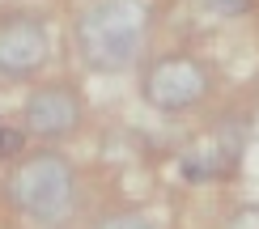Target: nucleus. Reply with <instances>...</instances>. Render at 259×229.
Listing matches in <instances>:
<instances>
[{
	"mask_svg": "<svg viewBox=\"0 0 259 229\" xmlns=\"http://www.w3.org/2000/svg\"><path fill=\"white\" fill-rule=\"evenodd\" d=\"M140 94L153 111H166V115L187 111V106L204 102V94H208V68L191 56H166L145 72Z\"/></svg>",
	"mask_w": 259,
	"mask_h": 229,
	"instance_id": "3",
	"label": "nucleus"
},
{
	"mask_svg": "<svg viewBox=\"0 0 259 229\" xmlns=\"http://www.w3.org/2000/svg\"><path fill=\"white\" fill-rule=\"evenodd\" d=\"M238 153H242V132L238 127H217L212 136H204L196 149L187 153V161H183V174H187L191 182H208V178H217L221 170H230L234 161H238Z\"/></svg>",
	"mask_w": 259,
	"mask_h": 229,
	"instance_id": "6",
	"label": "nucleus"
},
{
	"mask_svg": "<svg viewBox=\"0 0 259 229\" xmlns=\"http://www.w3.org/2000/svg\"><path fill=\"white\" fill-rule=\"evenodd\" d=\"M21 119H26V132H34L38 140H64L81 123V98L68 85H42L26 98Z\"/></svg>",
	"mask_w": 259,
	"mask_h": 229,
	"instance_id": "4",
	"label": "nucleus"
},
{
	"mask_svg": "<svg viewBox=\"0 0 259 229\" xmlns=\"http://www.w3.org/2000/svg\"><path fill=\"white\" fill-rule=\"evenodd\" d=\"M0 153H17V132H0Z\"/></svg>",
	"mask_w": 259,
	"mask_h": 229,
	"instance_id": "9",
	"label": "nucleus"
},
{
	"mask_svg": "<svg viewBox=\"0 0 259 229\" xmlns=\"http://www.w3.org/2000/svg\"><path fill=\"white\" fill-rule=\"evenodd\" d=\"M208 13H221V17H238V13H246V5L251 0H200Z\"/></svg>",
	"mask_w": 259,
	"mask_h": 229,
	"instance_id": "7",
	"label": "nucleus"
},
{
	"mask_svg": "<svg viewBox=\"0 0 259 229\" xmlns=\"http://www.w3.org/2000/svg\"><path fill=\"white\" fill-rule=\"evenodd\" d=\"M98 229H153L145 221V216H132V212H123V216H111V221H102Z\"/></svg>",
	"mask_w": 259,
	"mask_h": 229,
	"instance_id": "8",
	"label": "nucleus"
},
{
	"mask_svg": "<svg viewBox=\"0 0 259 229\" xmlns=\"http://www.w3.org/2000/svg\"><path fill=\"white\" fill-rule=\"evenodd\" d=\"M47 64V30L30 17H13L0 26V72L30 76Z\"/></svg>",
	"mask_w": 259,
	"mask_h": 229,
	"instance_id": "5",
	"label": "nucleus"
},
{
	"mask_svg": "<svg viewBox=\"0 0 259 229\" xmlns=\"http://www.w3.org/2000/svg\"><path fill=\"white\" fill-rule=\"evenodd\" d=\"M149 30V5L145 0H94L77 17L72 34L77 51L94 72H119L136 60Z\"/></svg>",
	"mask_w": 259,
	"mask_h": 229,
	"instance_id": "1",
	"label": "nucleus"
},
{
	"mask_svg": "<svg viewBox=\"0 0 259 229\" xmlns=\"http://www.w3.org/2000/svg\"><path fill=\"white\" fill-rule=\"evenodd\" d=\"M9 200L38 225H64L77 208V178L60 153L26 157L9 178Z\"/></svg>",
	"mask_w": 259,
	"mask_h": 229,
	"instance_id": "2",
	"label": "nucleus"
}]
</instances>
